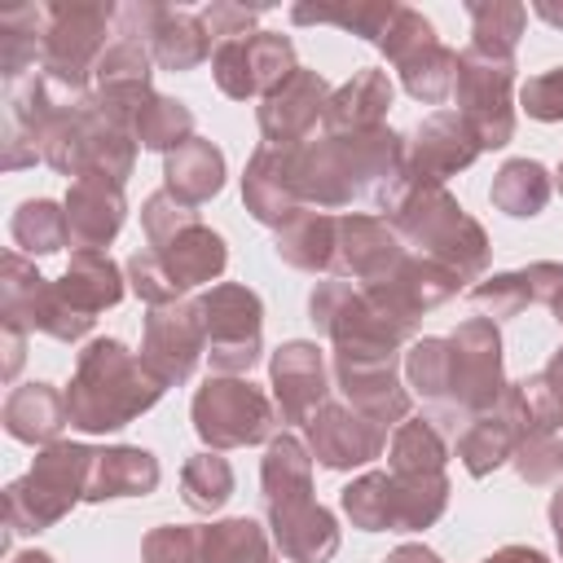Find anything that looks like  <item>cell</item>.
<instances>
[{
  "mask_svg": "<svg viewBox=\"0 0 563 563\" xmlns=\"http://www.w3.org/2000/svg\"><path fill=\"white\" fill-rule=\"evenodd\" d=\"M163 396V383L119 339H92L79 352L66 413L79 431H119Z\"/></svg>",
  "mask_w": 563,
  "mask_h": 563,
  "instance_id": "cell-1",
  "label": "cell"
},
{
  "mask_svg": "<svg viewBox=\"0 0 563 563\" xmlns=\"http://www.w3.org/2000/svg\"><path fill=\"white\" fill-rule=\"evenodd\" d=\"M391 229L400 233V242L418 246V255L453 268L462 282L479 277L488 264V238L484 229L457 207V198L444 185H422V180H405V189L396 194V202L387 207Z\"/></svg>",
  "mask_w": 563,
  "mask_h": 563,
  "instance_id": "cell-2",
  "label": "cell"
},
{
  "mask_svg": "<svg viewBox=\"0 0 563 563\" xmlns=\"http://www.w3.org/2000/svg\"><path fill=\"white\" fill-rule=\"evenodd\" d=\"M119 299H123V277H119L114 260L106 251H75L66 273L44 286L31 330H40L57 343H75L92 330L97 312L114 308Z\"/></svg>",
  "mask_w": 563,
  "mask_h": 563,
  "instance_id": "cell-3",
  "label": "cell"
},
{
  "mask_svg": "<svg viewBox=\"0 0 563 563\" xmlns=\"http://www.w3.org/2000/svg\"><path fill=\"white\" fill-rule=\"evenodd\" d=\"M92 453L97 449H84V444H48L35 457V466L18 484H9V493H4L9 528L13 532H40V528L57 523L88 493Z\"/></svg>",
  "mask_w": 563,
  "mask_h": 563,
  "instance_id": "cell-4",
  "label": "cell"
},
{
  "mask_svg": "<svg viewBox=\"0 0 563 563\" xmlns=\"http://www.w3.org/2000/svg\"><path fill=\"white\" fill-rule=\"evenodd\" d=\"M510 88H515V62L484 57V53H475V48L457 53L453 101H457V114L466 119V128L475 132L479 150H501V145L515 136Z\"/></svg>",
  "mask_w": 563,
  "mask_h": 563,
  "instance_id": "cell-5",
  "label": "cell"
},
{
  "mask_svg": "<svg viewBox=\"0 0 563 563\" xmlns=\"http://www.w3.org/2000/svg\"><path fill=\"white\" fill-rule=\"evenodd\" d=\"M110 4H48V40H44V79L62 92L84 97L88 75L106 53V22Z\"/></svg>",
  "mask_w": 563,
  "mask_h": 563,
  "instance_id": "cell-6",
  "label": "cell"
},
{
  "mask_svg": "<svg viewBox=\"0 0 563 563\" xmlns=\"http://www.w3.org/2000/svg\"><path fill=\"white\" fill-rule=\"evenodd\" d=\"M273 405L246 378H211L194 396V431L211 449H242L273 435Z\"/></svg>",
  "mask_w": 563,
  "mask_h": 563,
  "instance_id": "cell-7",
  "label": "cell"
},
{
  "mask_svg": "<svg viewBox=\"0 0 563 563\" xmlns=\"http://www.w3.org/2000/svg\"><path fill=\"white\" fill-rule=\"evenodd\" d=\"M198 303V317H202V330H207V356H211V369L216 374H242L260 361V295L238 286V282H224V286H211Z\"/></svg>",
  "mask_w": 563,
  "mask_h": 563,
  "instance_id": "cell-8",
  "label": "cell"
},
{
  "mask_svg": "<svg viewBox=\"0 0 563 563\" xmlns=\"http://www.w3.org/2000/svg\"><path fill=\"white\" fill-rule=\"evenodd\" d=\"M453 391H449V413L462 418H475V413H488L501 391H506V378H501V339H497V325L488 317H471L453 330Z\"/></svg>",
  "mask_w": 563,
  "mask_h": 563,
  "instance_id": "cell-9",
  "label": "cell"
},
{
  "mask_svg": "<svg viewBox=\"0 0 563 563\" xmlns=\"http://www.w3.org/2000/svg\"><path fill=\"white\" fill-rule=\"evenodd\" d=\"M295 48L282 31H251L238 40H220L211 53V75L224 97L246 101V97H268L277 84L295 75Z\"/></svg>",
  "mask_w": 563,
  "mask_h": 563,
  "instance_id": "cell-10",
  "label": "cell"
},
{
  "mask_svg": "<svg viewBox=\"0 0 563 563\" xmlns=\"http://www.w3.org/2000/svg\"><path fill=\"white\" fill-rule=\"evenodd\" d=\"M123 40H136L150 48V57L167 70H194L211 53V35L198 13L167 9V4H128L119 9Z\"/></svg>",
  "mask_w": 563,
  "mask_h": 563,
  "instance_id": "cell-11",
  "label": "cell"
},
{
  "mask_svg": "<svg viewBox=\"0 0 563 563\" xmlns=\"http://www.w3.org/2000/svg\"><path fill=\"white\" fill-rule=\"evenodd\" d=\"M207 352V330L198 317V303H163L150 308L145 317V339H141V365L163 383H185Z\"/></svg>",
  "mask_w": 563,
  "mask_h": 563,
  "instance_id": "cell-12",
  "label": "cell"
},
{
  "mask_svg": "<svg viewBox=\"0 0 563 563\" xmlns=\"http://www.w3.org/2000/svg\"><path fill=\"white\" fill-rule=\"evenodd\" d=\"M303 427H308V449H312L317 462L330 466V471L365 466V462H374V457L383 453V444H387V427L374 422V418H365V413L352 409V405H330V400H325Z\"/></svg>",
  "mask_w": 563,
  "mask_h": 563,
  "instance_id": "cell-13",
  "label": "cell"
},
{
  "mask_svg": "<svg viewBox=\"0 0 563 563\" xmlns=\"http://www.w3.org/2000/svg\"><path fill=\"white\" fill-rule=\"evenodd\" d=\"M242 198H246V211L260 224H273V229H282L295 211H303L299 145H264V150H255V158L246 163V176H242Z\"/></svg>",
  "mask_w": 563,
  "mask_h": 563,
  "instance_id": "cell-14",
  "label": "cell"
},
{
  "mask_svg": "<svg viewBox=\"0 0 563 563\" xmlns=\"http://www.w3.org/2000/svg\"><path fill=\"white\" fill-rule=\"evenodd\" d=\"M396 361L400 356H383V352H334V378L343 387V396L352 400V409H361L374 422H396L409 413V391L396 378Z\"/></svg>",
  "mask_w": 563,
  "mask_h": 563,
  "instance_id": "cell-15",
  "label": "cell"
},
{
  "mask_svg": "<svg viewBox=\"0 0 563 563\" xmlns=\"http://www.w3.org/2000/svg\"><path fill=\"white\" fill-rule=\"evenodd\" d=\"M475 154H479V141L466 128V119L453 110H440V114L422 119V128L413 132V141L405 150V176L422 180V185H440L444 176L471 167Z\"/></svg>",
  "mask_w": 563,
  "mask_h": 563,
  "instance_id": "cell-16",
  "label": "cell"
},
{
  "mask_svg": "<svg viewBox=\"0 0 563 563\" xmlns=\"http://www.w3.org/2000/svg\"><path fill=\"white\" fill-rule=\"evenodd\" d=\"M145 251H150L154 264L163 268V277H167V286L176 290V299H180L185 290L202 286V282H216V277L224 273V264H229L224 238L211 233L202 220H189V224L172 229L167 238L150 242Z\"/></svg>",
  "mask_w": 563,
  "mask_h": 563,
  "instance_id": "cell-17",
  "label": "cell"
},
{
  "mask_svg": "<svg viewBox=\"0 0 563 563\" xmlns=\"http://www.w3.org/2000/svg\"><path fill=\"white\" fill-rule=\"evenodd\" d=\"M325 106H330V88L317 70H295L286 84H277L264 106H260V132L268 145H299L317 119H325Z\"/></svg>",
  "mask_w": 563,
  "mask_h": 563,
  "instance_id": "cell-18",
  "label": "cell"
},
{
  "mask_svg": "<svg viewBox=\"0 0 563 563\" xmlns=\"http://www.w3.org/2000/svg\"><path fill=\"white\" fill-rule=\"evenodd\" d=\"M400 260H405V246H400V233L391 229V220H378V216H343L339 220L334 273H343L361 286H374Z\"/></svg>",
  "mask_w": 563,
  "mask_h": 563,
  "instance_id": "cell-19",
  "label": "cell"
},
{
  "mask_svg": "<svg viewBox=\"0 0 563 563\" xmlns=\"http://www.w3.org/2000/svg\"><path fill=\"white\" fill-rule=\"evenodd\" d=\"M268 374H273V396H277L282 422H308L325 405V356L317 343H308V339L282 343L273 352Z\"/></svg>",
  "mask_w": 563,
  "mask_h": 563,
  "instance_id": "cell-20",
  "label": "cell"
},
{
  "mask_svg": "<svg viewBox=\"0 0 563 563\" xmlns=\"http://www.w3.org/2000/svg\"><path fill=\"white\" fill-rule=\"evenodd\" d=\"M92 79H97L101 110L132 132V114L141 110L145 97H154L150 92V48L136 44V40H119L114 48L101 53Z\"/></svg>",
  "mask_w": 563,
  "mask_h": 563,
  "instance_id": "cell-21",
  "label": "cell"
},
{
  "mask_svg": "<svg viewBox=\"0 0 563 563\" xmlns=\"http://www.w3.org/2000/svg\"><path fill=\"white\" fill-rule=\"evenodd\" d=\"M268 523H273V541L290 563H325L339 550V528L334 515L325 506H317L312 497H290L268 506Z\"/></svg>",
  "mask_w": 563,
  "mask_h": 563,
  "instance_id": "cell-22",
  "label": "cell"
},
{
  "mask_svg": "<svg viewBox=\"0 0 563 563\" xmlns=\"http://www.w3.org/2000/svg\"><path fill=\"white\" fill-rule=\"evenodd\" d=\"M123 185L110 180H75L66 194V229L70 246L79 251H101L119 229H123Z\"/></svg>",
  "mask_w": 563,
  "mask_h": 563,
  "instance_id": "cell-23",
  "label": "cell"
},
{
  "mask_svg": "<svg viewBox=\"0 0 563 563\" xmlns=\"http://www.w3.org/2000/svg\"><path fill=\"white\" fill-rule=\"evenodd\" d=\"M391 106V79L387 70H356L343 88L330 92V106H325V128L334 136L343 132H369V128H383V114Z\"/></svg>",
  "mask_w": 563,
  "mask_h": 563,
  "instance_id": "cell-24",
  "label": "cell"
},
{
  "mask_svg": "<svg viewBox=\"0 0 563 563\" xmlns=\"http://www.w3.org/2000/svg\"><path fill=\"white\" fill-rule=\"evenodd\" d=\"M158 488V462L145 449L119 444V449H97L92 471H88V493L84 501H106V497H145Z\"/></svg>",
  "mask_w": 563,
  "mask_h": 563,
  "instance_id": "cell-25",
  "label": "cell"
},
{
  "mask_svg": "<svg viewBox=\"0 0 563 563\" xmlns=\"http://www.w3.org/2000/svg\"><path fill=\"white\" fill-rule=\"evenodd\" d=\"M70 422L66 396L48 383H22L4 400V431L26 444H53L57 431Z\"/></svg>",
  "mask_w": 563,
  "mask_h": 563,
  "instance_id": "cell-26",
  "label": "cell"
},
{
  "mask_svg": "<svg viewBox=\"0 0 563 563\" xmlns=\"http://www.w3.org/2000/svg\"><path fill=\"white\" fill-rule=\"evenodd\" d=\"M334 242H339V220L325 211H295L277 229V255L290 268L303 273H330L334 268Z\"/></svg>",
  "mask_w": 563,
  "mask_h": 563,
  "instance_id": "cell-27",
  "label": "cell"
},
{
  "mask_svg": "<svg viewBox=\"0 0 563 563\" xmlns=\"http://www.w3.org/2000/svg\"><path fill=\"white\" fill-rule=\"evenodd\" d=\"M163 176H167V194H176L180 202L198 207L211 194H220V185H224V154L211 141L189 136L180 150L167 154Z\"/></svg>",
  "mask_w": 563,
  "mask_h": 563,
  "instance_id": "cell-28",
  "label": "cell"
},
{
  "mask_svg": "<svg viewBox=\"0 0 563 563\" xmlns=\"http://www.w3.org/2000/svg\"><path fill=\"white\" fill-rule=\"evenodd\" d=\"M48 40V4H22L0 18V70L18 79L26 66L44 62Z\"/></svg>",
  "mask_w": 563,
  "mask_h": 563,
  "instance_id": "cell-29",
  "label": "cell"
},
{
  "mask_svg": "<svg viewBox=\"0 0 563 563\" xmlns=\"http://www.w3.org/2000/svg\"><path fill=\"white\" fill-rule=\"evenodd\" d=\"M312 493V457L308 444L295 435H273L264 453V506L308 497Z\"/></svg>",
  "mask_w": 563,
  "mask_h": 563,
  "instance_id": "cell-30",
  "label": "cell"
},
{
  "mask_svg": "<svg viewBox=\"0 0 563 563\" xmlns=\"http://www.w3.org/2000/svg\"><path fill=\"white\" fill-rule=\"evenodd\" d=\"M466 13H471V35H475L471 48L484 53V57L510 62L515 57V44L523 35L528 9L523 4H510V0H471Z\"/></svg>",
  "mask_w": 563,
  "mask_h": 563,
  "instance_id": "cell-31",
  "label": "cell"
},
{
  "mask_svg": "<svg viewBox=\"0 0 563 563\" xmlns=\"http://www.w3.org/2000/svg\"><path fill=\"white\" fill-rule=\"evenodd\" d=\"M400 79H405V92L427 101V106H440L444 97H453V84H457V53L444 48L440 40L413 48L405 62H396Z\"/></svg>",
  "mask_w": 563,
  "mask_h": 563,
  "instance_id": "cell-32",
  "label": "cell"
},
{
  "mask_svg": "<svg viewBox=\"0 0 563 563\" xmlns=\"http://www.w3.org/2000/svg\"><path fill=\"white\" fill-rule=\"evenodd\" d=\"M444 435L431 418H409L391 435V475H440L444 471Z\"/></svg>",
  "mask_w": 563,
  "mask_h": 563,
  "instance_id": "cell-33",
  "label": "cell"
},
{
  "mask_svg": "<svg viewBox=\"0 0 563 563\" xmlns=\"http://www.w3.org/2000/svg\"><path fill=\"white\" fill-rule=\"evenodd\" d=\"M550 202V172L532 158H510L493 176V207L506 216H537Z\"/></svg>",
  "mask_w": 563,
  "mask_h": 563,
  "instance_id": "cell-34",
  "label": "cell"
},
{
  "mask_svg": "<svg viewBox=\"0 0 563 563\" xmlns=\"http://www.w3.org/2000/svg\"><path fill=\"white\" fill-rule=\"evenodd\" d=\"M194 136V114L172 101V97H145L141 110L132 114V141H141L145 150H180Z\"/></svg>",
  "mask_w": 563,
  "mask_h": 563,
  "instance_id": "cell-35",
  "label": "cell"
},
{
  "mask_svg": "<svg viewBox=\"0 0 563 563\" xmlns=\"http://www.w3.org/2000/svg\"><path fill=\"white\" fill-rule=\"evenodd\" d=\"M339 501H343V510L356 528H365V532L391 528L396 532V484H391L387 471H369V475L352 479Z\"/></svg>",
  "mask_w": 563,
  "mask_h": 563,
  "instance_id": "cell-36",
  "label": "cell"
},
{
  "mask_svg": "<svg viewBox=\"0 0 563 563\" xmlns=\"http://www.w3.org/2000/svg\"><path fill=\"white\" fill-rule=\"evenodd\" d=\"M202 563H273L268 537L255 519H224L202 528Z\"/></svg>",
  "mask_w": 563,
  "mask_h": 563,
  "instance_id": "cell-37",
  "label": "cell"
},
{
  "mask_svg": "<svg viewBox=\"0 0 563 563\" xmlns=\"http://www.w3.org/2000/svg\"><path fill=\"white\" fill-rule=\"evenodd\" d=\"M400 13V4L391 0H365V4H295L290 18L295 22H334L352 35H365V40H383V31L391 26V18Z\"/></svg>",
  "mask_w": 563,
  "mask_h": 563,
  "instance_id": "cell-38",
  "label": "cell"
},
{
  "mask_svg": "<svg viewBox=\"0 0 563 563\" xmlns=\"http://www.w3.org/2000/svg\"><path fill=\"white\" fill-rule=\"evenodd\" d=\"M405 378L427 400L449 405V391H453V343L449 339H418L405 352Z\"/></svg>",
  "mask_w": 563,
  "mask_h": 563,
  "instance_id": "cell-39",
  "label": "cell"
},
{
  "mask_svg": "<svg viewBox=\"0 0 563 563\" xmlns=\"http://www.w3.org/2000/svg\"><path fill=\"white\" fill-rule=\"evenodd\" d=\"M180 493H185V506L198 510V515H211L220 510L229 497H233V471L220 453H194L180 471Z\"/></svg>",
  "mask_w": 563,
  "mask_h": 563,
  "instance_id": "cell-40",
  "label": "cell"
},
{
  "mask_svg": "<svg viewBox=\"0 0 563 563\" xmlns=\"http://www.w3.org/2000/svg\"><path fill=\"white\" fill-rule=\"evenodd\" d=\"M13 242L31 255H53L70 242V229H66V211L48 198H31L18 207L13 216Z\"/></svg>",
  "mask_w": 563,
  "mask_h": 563,
  "instance_id": "cell-41",
  "label": "cell"
},
{
  "mask_svg": "<svg viewBox=\"0 0 563 563\" xmlns=\"http://www.w3.org/2000/svg\"><path fill=\"white\" fill-rule=\"evenodd\" d=\"M471 299H475L479 312H488V321H501V317L523 312V308L532 303V290H528V277H523V268H519V273H497V277L479 282V286L471 290Z\"/></svg>",
  "mask_w": 563,
  "mask_h": 563,
  "instance_id": "cell-42",
  "label": "cell"
},
{
  "mask_svg": "<svg viewBox=\"0 0 563 563\" xmlns=\"http://www.w3.org/2000/svg\"><path fill=\"white\" fill-rule=\"evenodd\" d=\"M141 554L145 563H202V528H154Z\"/></svg>",
  "mask_w": 563,
  "mask_h": 563,
  "instance_id": "cell-43",
  "label": "cell"
},
{
  "mask_svg": "<svg viewBox=\"0 0 563 563\" xmlns=\"http://www.w3.org/2000/svg\"><path fill=\"white\" fill-rule=\"evenodd\" d=\"M519 106H523L532 119H541V123H559V119H563V66L532 75V79L519 88Z\"/></svg>",
  "mask_w": 563,
  "mask_h": 563,
  "instance_id": "cell-44",
  "label": "cell"
},
{
  "mask_svg": "<svg viewBox=\"0 0 563 563\" xmlns=\"http://www.w3.org/2000/svg\"><path fill=\"white\" fill-rule=\"evenodd\" d=\"M264 9H246V4H207L198 18L207 26V35H220V40H238V35H251L255 18Z\"/></svg>",
  "mask_w": 563,
  "mask_h": 563,
  "instance_id": "cell-45",
  "label": "cell"
},
{
  "mask_svg": "<svg viewBox=\"0 0 563 563\" xmlns=\"http://www.w3.org/2000/svg\"><path fill=\"white\" fill-rule=\"evenodd\" d=\"M484 563H550L541 550H528V545H506V550H497V554H488Z\"/></svg>",
  "mask_w": 563,
  "mask_h": 563,
  "instance_id": "cell-46",
  "label": "cell"
},
{
  "mask_svg": "<svg viewBox=\"0 0 563 563\" xmlns=\"http://www.w3.org/2000/svg\"><path fill=\"white\" fill-rule=\"evenodd\" d=\"M541 383H545V387H550V396L563 405V347H559V352L550 356V365L541 369Z\"/></svg>",
  "mask_w": 563,
  "mask_h": 563,
  "instance_id": "cell-47",
  "label": "cell"
},
{
  "mask_svg": "<svg viewBox=\"0 0 563 563\" xmlns=\"http://www.w3.org/2000/svg\"><path fill=\"white\" fill-rule=\"evenodd\" d=\"M383 563H440L427 545H400V550H391Z\"/></svg>",
  "mask_w": 563,
  "mask_h": 563,
  "instance_id": "cell-48",
  "label": "cell"
},
{
  "mask_svg": "<svg viewBox=\"0 0 563 563\" xmlns=\"http://www.w3.org/2000/svg\"><path fill=\"white\" fill-rule=\"evenodd\" d=\"M532 9H537V18H545L550 26H563V4H554V0H537Z\"/></svg>",
  "mask_w": 563,
  "mask_h": 563,
  "instance_id": "cell-49",
  "label": "cell"
},
{
  "mask_svg": "<svg viewBox=\"0 0 563 563\" xmlns=\"http://www.w3.org/2000/svg\"><path fill=\"white\" fill-rule=\"evenodd\" d=\"M550 523H554V537H559V550H563V488L550 501Z\"/></svg>",
  "mask_w": 563,
  "mask_h": 563,
  "instance_id": "cell-50",
  "label": "cell"
},
{
  "mask_svg": "<svg viewBox=\"0 0 563 563\" xmlns=\"http://www.w3.org/2000/svg\"><path fill=\"white\" fill-rule=\"evenodd\" d=\"M13 563H53V559H48V554H44V550H31V554H18V559H13Z\"/></svg>",
  "mask_w": 563,
  "mask_h": 563,
  "instance_id": "cell-51",
  "label": "cell"
},
{
  "mask_svg": "<svg viewBox=\"0 0 563 563\" xmlns=\"http://www.w3.org/2000/svg\"><path fill=\"white\" fill-rule=\"evenodd\" d=\"M559 189H563V167H559Z\"/></svg>",
  "mask_w": 563,
  "mask_h": 563,
  "instance_id": "cell-52",
  "label": "cell"
},
{
  "mask_svg": "<svg viewBox=\"0 0 563 563\" xmlns=\"http://www.w3.org/2000/svg\"><path fill=\"white\" fill-rule=\"evenodd\" d=\"M559 325H563V312H559Z\"/></svg>",
  "mask_w": 563,
  "mask_h": 563,
  "instance_id": "cell-53",
  "label": "cell"
}]
</instances>
